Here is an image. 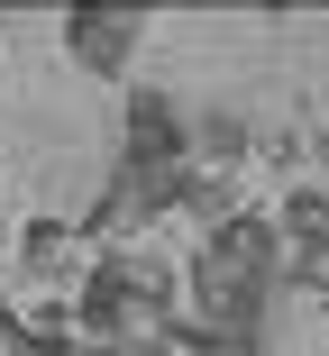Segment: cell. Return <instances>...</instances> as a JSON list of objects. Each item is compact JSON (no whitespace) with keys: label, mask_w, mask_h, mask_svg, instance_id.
Listing matches in <instances>:
<instances>
[{"label":"cell","mask_w":329,"mask_h":356,"mask_svg":"<svg viewBox=\"0 0 329 356\" xmlns=\"http://www.w3.org/2000/svg\"><path fill=\"white\" fill-rule=\"evenodd\" d=\"M10 238H19V220H10V210H0V256H10Z\"/></svg>","instance_id":"ba28073f"},{"label":"cell","mask_w":329,"mask_h":356,"mask_svg":"<svg viewBox=\"0 0 329 356\" xmlns=\"http://www.w3.org/2000/svg\"><path fill=\"white\" fill-rule=\"evenodd\" d=\"M138 55V10H64V64L74 74H128Z\"/></svg>","instance_id":"7a4b0ae2"},{"label":"cell","mask_w":329,"mask_h":356,"mask_svg":"<svg viewBox=\"0 0 329 356\" xmlns=\"http://www.w3.org/2000/svg\"><path fill=\"white\" fill-rule=\"evenodd\" d=\"M174 210H183V220H202V229L238 220V174H211V165H183V174H174Z\"/></svg>","instance_id":"8992f818"},{"label":"cell","mask_w":329,"mask_h":356,"mask_svg":"<svg viewBox=\"0 0 329 356\" xmlns=\"http://www.w3.org/2000/svg\"><path fill=\"white\" fill-rule=\"evenodd\" d=\"M202 256H220V265H238V274H256V283H284V229H275V210H238V220H220V229L202 238Z\"/></svg>","instance_id":"3957f363"},{"label":"cell","mask_w":329,"mask_h":356,"mask_svg":"<svg viewBox=\"0 0 329 356\" xmlns=\"http://www.w3.org/2000/svg\"><path fill=\"white\" fill-rule=\"evenodd\" d=\"M119 165H147V174H183L192 165V110L165 83H138L119 110Z\"/></svg>","instance_id":"6da1fadb"},{"label":"cell","mask_w":329,"mask_h":356,"mask_svg":"<svg viewBox=\"0 0 329 356\" xmlns=\"http://www.w3.org/2000/svg\"><path fill=\"white\" fill-rule=\"evenodd\" d=\"M10 256H19V274H28V283H74V274H83V265H74V229L46 220V210H37V220H19Z\"/></svg>","instance_id":"277c9868"},{"label":"cell","mask_w":329,"mask_h":356,"mask_svg":"<svg viewBox=\"0 0 329 356\" xmlns=\"http://www.w3.org/2000/svg\"><path fill=\"white\" fill-rule=\"evenodd\" d=\"M192 156H202L211 174H238L256 156V119L247 110H202V119H192Z\"/></svg>","instance_id":"5b68a950"},{"label":"cell","mask_w":329,"mask_h":356,"mask_svg":"<svg viewBox=\"0 0 329 356\" xmlns=\"http://www.w3.org/2000/svg\"><path fill=\"white\" fill-rule=\"evenodd\" d=\"M0 356H19V302L0 293Z\"/></svg>","instance_id":"52a82bcc"}]
</instances>
